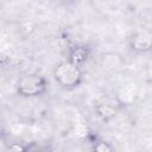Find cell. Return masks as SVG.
<instances>
[{
  "label": "cell",
  "mask_w": 152,
  "mask_h": 152,
  "mask_svg": "<svg viewBox=\"0 0 152 152\" xmlns=\"http://www.w3.org/2000/svg\"><path fill=\"white\" fill-rule=\"evenodd\" d=\"M8 150H11V151H26V150H28V146L21 145L19 142H12L11 145H8Z\"/></svg>",
  "instance_id": "obj_7"
},
{
  "label": "cell",
  "mask_w": 152,
  "mask_h": 152,
  "mask_svg": "<svg viewBox=\"0 0 152 152\" xmlns=\"http://www.w3.org/2000/svg\"><path fill=\"white\" fill-rule=\"evenodd\" d=\"M93 148L99 152H109V151L114 150V147L112 145H109V142H104V141H99L97 144L94 145Z\"/></svg>",
  "instance_id": "obj_6"
},
{
  "label": "cell",
  "mask_w": 152,
  "mask_h": 152,
  "mask_svg": "<svg viewBox=\"0 0 152 152\" xmlns=\"http://www.w3.org/2000/svg\"><path fill=\"white\" fill-rule=\"evenodd\" d=\"M121 106L122 104L119 102L118 97L115 99L106 97V99H102L100 102H97V104L95 106V112L101 120L109 121L116 115Z\"/></svg>",
  "instance_id": "obj_4"
},
{
  "label": "cell",
  "mask_w": 152,
  "mask_h": 152,
  "mask_svg": "<svg viewBox=\"0 0 152 152\" xmlns=\"http://www.w3.org/2000/svg\"><path fill=\"white\" fill-rule=\"evenodd\" d=\"M55 81L64 89H74L83 81V74L78 64L65 59L59 62L53 69Z\"/></svg>",
  "instance_id": "obj_1"
},
{
  "label": "cell",
  "mask_w": 152,
  "mask_h": 152,
  "mask_svg": "<svg viewBox=\"0 0 152 152\" xmlns=\"http://www.w3.org/2000/svg\"><path fill=\"white\" fill-rule=\"evenodd\" d=\"M46 80L38 74H25L17 82V91L23 97H36L45 93Z\"/></svg>",
  "instance_id": "obj_2"
},
{
  "label": "cell",
  "mask_w": 152,
  "mask_h": 152,
  "mask_svg": "<svg viewBox=\"0 0 152 152\" xmlns=\"http://www.w3.org/2000/svg\"><path fill=\"white\" fill-rule=\"evenodd\" d=\"M128 48L135 53L152 51V30L138 28L128 38Z\"/></svg>",
  "instance_id": "obj_3"
},
{
  "label": "cell",
  "mask_w": 152,
  "mask_h": 152,
  "mask_svg": "<svg viewBox=\"0 0 152 152\" xmlns=\"http://www.w3.org/2000/svg\"><path fill=\"white\" fill-rule=\"evenodd\" d=\"M87 58H88V49L83 45H75L69 51L68 59H70L71 62L78 64V65L82 64Z\"/></svg>",
  "instance_id": "obj_5"
}]
</instances>
